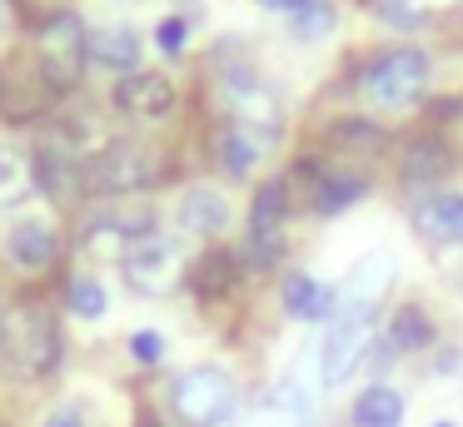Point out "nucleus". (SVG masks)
I'll return each mask as SVG.
<instances>
[{"label": "nucleus", "instance_id": "f257e3e1", "mask_svg": "<svg viewBox=\"0 0 463 427\" xmlns=\"http://www.w3.org/2000/svg\"><path fill=\"white\" fill-rule=\"evenodd\" d=\"M170 403L190 427H224L240 407V387L220 363H194L170 383Z\"/></svg>", "mask_w": 463, "mask_h": 427}, {"label": "nucleus", "instance_id": "f03ea898", "mask_svg": "<svg viewBox=\"0 0 463 427\" xmlns=\"http://www.w3.org/2000/svg\"><path fill=\"white\" fill-rule=\"evenodd\" d=\"M423 85H429V55L413 50V45H393V50H383V55H373L359 75L364 99L379 105V109L413 105V99L423 95Z\"/></svg>", "mask_w": 463, "mask_h": 427}, {"label": "nucleus", "instance_id": "7ed1b4c3", "mask_svg": "<svg viewBox=\"0 0 463 427\" xmlns=\"http://www.w3.org/2000/svg\"><path fill=\"white\" fill-rule=\"evenodd\" d=\"M155 174H160V154L150 144H140V139H105L95 149V159L85 164V184L110 199L155 184Z\"/></svg>", "mask_w": 463, "mask_h": 427}, {"label": "nucleus", "instance_id": "20e7f679", "mask_svg": "<svg viewBox=\"0 0 463 427\" xmlns=\"http://www.w3.org/2000/svg\"><path fill=\"white\" fill-rule=\"evenodd\" d=\"M5 353H11L15 373L45 377L61 363V323H55L45 308H25V313L15 318L11 338H5Z\"/></svg>", "mask_w": 463, "mask_h": 427}, {"label": "nucleus", "instance_id": "39448f33", "mask_svg": "<svg viewBox=\"0 0 463 427\" xmlns=\"http://www.w3.org/2000/svg\"><path fill=\"white\" fill-rule=\"evenodd\" d=\"M120 274L140 298H165L175 283H180V248H175L170 238H160V234L135 238V244L125 248V258H120Z\"/></svg>", "mask_w": 463, "mask_h": 427}, {"label": "nucleus", "instance_id": "423d86ee", "mask_svg": "<svg viewBox=\"0 0 463 427\" xmlns=\"http://www.w3.org/2000/svg\"><path fill=\"white\" fill-rule=\"evenodd\" d=\"M224 105H230L234 125L260 129V135H269V139L279 135V125H284L279 95H274L260 75H250V70H230V75H224Z\"/></svg>", "mask_w": 463, "mask_h": 427}, {"label": "nucleus", "instance_id": "0eeeda50", "mask_svg": "<svg viewBox=\"0 0 463 427\" xmlns=\"http://www.w3.org/2000/svg\"><path fill=\"white\" fill-rule=\"evenodd\" d=\"M369 348H373V318H334L319 343V377L329 387L344 383Z\"/></svg>", "mask_w": 463, "mask_h": 427}, {"label": "nucleus", "instance_id": "6e6552de", "mask_svg": "<svg viewBox=\"0 0 463 427\" xmlns=\"http://www.w3.org/2000/svg\"><path fill=\"white\" fill-rule=\"evenodd\" d=\"M80 65H85V25L75 15H55L41 30V75L55 89H65L80 75Z\"/></svg>", "mask_w": 463, "mask_h": 427}, {"label": "nucleus", "instance_id": "1a4fd4ad", "mask_svg": "<svg viewBox=\"0 0 463 427\" xmlns=\"http://www.w3.org/2000/svg\"><path fill=\"white\" fill-rule=\"evenodd\" d=\"M115 109L130 119H165L175 109V85L160 70H130L115 79Z\"/></svg>", "mask_w": 463, "mask_h": 427}, {"label": "nucleus", "instance_id": "9d476101", "mask_svg": "<svg viewBox=\"0 0 463 427\" xmlns=\"http://www.w3.org/2000/svg\"><path fill=\"white\" fill-rule=\"evenodd\" d=\"M5 254H11L15 268H31V274L35 268H51L55 258H61V228L41 214L15 218V224L5 228Z\"/></svg>", "mask_w": 463, "mask_h": 427}, {"label": "nucleus", "instance_id": "9b49d317", "mask_svg": "<svg viewBox=\"0 0 463 427\" xmlns=\"http://www.w3.org/2000/svg\"><path fill=\"white\" fill-rule=\"evenodd\" d=\"M383 283H389V258H364V264L349 274V283L339 288L334 313H339V318H373Z\"/></svg>", "mask_w": 463, "mask_h": 427}, {"label": "nucleus", "instance_id": "f8f14e48", "mask_svg": "<svg viewBox=\"0 0 463 427\" xmlns=\"http://www.w3.org/2000/svg\"><path fill=\"white\" fill-rule=\"evenodd\" d=\"M85 60L100 70H125L130 75L140 65V35L130 25H95L85 30Z\"/></svg>", "mask_w": 463, "mask_h": 427}, {"label": "nucleus", "instance_id": "ddd939ff", "mask_svg": "<svg viewBox=\"0 0 463 427\" xmlns=\"http://www.w3.org/2000/svg\"><path fill=\"white\" fill-rule=\"evenodd\" d=\"M284 298V313L304 318V323H319V318H334V303H339V288H329L324 278L314 274H289L279 288Z\"/></svg>", "mask_w": 463, "mask_h": 427}, {"label": "nucleus", "instance_id": "4468645a", "mask_svg": "<svg viewBox=\"0 0 463 427\" xmlns=\"http://www.w3.org/2000/svg\"><path fill=\"white\" fill-rule=\"evenodd\" d=\"M180 228L204 234V238L224 234V228H230V199H224L220 189H210V184L184 189V199H180Z\"/></svg>", "mask_w": 463, "mask_h": 427}, {"label": "nucleus", "instance_id": "2eb2a0df", "mask_svg": "<svg viewBox=\"0 0 463 427\" xmlns=\"http://www.w3.org/2000/svg\"><path fill=\"white\" fill-rule=\"evenodd\" d=\"M31 174H35V184H41L51 199H65L85 179V169H80V159H75V149L61 139V144H45L41 154H35Z\"/></svg>", "mask_w": 463, "mask_h": 427}, {"label": "nucleus", "instance_id": "dca6fc26", "mask_svg": "<svg viewBox=\"0 0 463 427\" xmlns=\"http://www.w3.org/2000/svg\"><path fill=\"white\" fill-rule=\"evenodd\" d=\"M449 169H453L449 144H443V139H433V135H419L409 149H403L399 174H403V184H433V179H443Z\"/></svg>", "mask_w": 463, "mask_h": 427}, {"label": "nucleus", "instance_id": "f3484780", "mask_svg": "<svg viewBox=\"0 0 463 427\" xmlns=\"http://www.w3.org/2000/svg\"><path fill=\"white\" fill-rule=\"evenodd\" d=\"M274 139L260 135V129H244V125H230L220 135V164L230 169V174H250L254 164H260L264 154H269Z\"/></svg>", "mask_w": 463, "mask_h": 427}, {"label": "nucleus", "instance_id": "a211bd4d", "mask_svg": "<svg viewBox=\"0 0 463 427\" xmlns=\"http://www.w3.org/2000/svg\"><path fill=\"white\" fill-rule=\"evenodd\" d=\"M413 224L429 238H463V194H433L413 209Z\"/></svg>", "mask_w": 463, "mask_h": 427}, {"label": "nucleus", "instance_id": "6ab92c4d", "mask_svg": "<svg viewBox=\"0 0 463 427\" xmlns=\"http://www.w3.org/2000/svg\"><path fill=\"white\" fill-rule=\"evenodd\" d=\"M354 427H403V397L393 387L373 383L354 397Z\"/></svg>", "mask_w": 463, "mask_h": 427}, {"label": "nucleus", "instance_id": "aec40b11", "mask_svg": "<svg viewBox=\"0 0 463 427\" xmlns=\"http://www.w3.org/2000/svg\"><path fill=\"white\" fill-rule=\"evenodd\" d=\"M194 293L204 298V303H214V298H224L234 288V278H240V258L230 254V248H210V254L194 264Z\"/></svg>", "mask_w": 463, "mask_h": 427}, {"label": "nucleus", "instance_id": "412c9836", "mask_svg": "<svg viewBox=\"0 0 463 427\" xmlns=\"http://www.w3.org/2000/svg\"><path fill=\"white\" fill-rule=\"evenodd\" d=\"M389 348L393 353H413V348H429V338H433V323H429V313H423L419 303H403V308H393V318H389Z\"/></svg>", "mask_w": 463, "mask_h": 427}, {"label": "nucleus", "instance_id": "4be33fe9", "mask_svg": "<svg viewBox=\"0 0 463 427\" xmlns=\"http://www.w3.org/2000/svg\"><path fill=\"white\" fill-rule=\"evenodd\" d=\"M364 194H369V184H364L359 174H324L319 184H314V209H319V214H344V209L359 204Z\"/></svg>", "mask_w": 463, "mask_h": 427}, {"label": "nucleus", "instance_id": "5701e85b", "mask_svg": "<svg viewBox=\"0 0 463 427\" xmlns=\"http://www.w3.org/2000/svg\"><path fill=\"white\" fill-rule=\"evenodd\" d=\"M284 214H289V184L284 179H269V184L254 189L250 204V228H279Z\"/></svg>", "mask_w": 463, "mask_h": 427}, {"label": "nucleus", "instance_id": "b1692460", "mask_svg": "<svg viewBox=\"0 0 463 427\" xmlns=\"http://www.w3.org/2000/svg\"><path fill=\"white\" fill-rule=\"evenodd\" d=\"M329 30H334V5L329 0H304L299 10H289V35L304 40V45L324 40Z\"/></svg>", "mask_w": 463, "mask_h": 427}, {"label": "nucleus", "instance_id": "393cba45", "mask_svg": "<svg viewBox=\"0 0 463 427\" xmlns=\"http://www.w3.org/2000/svg\"><path fill=\"white\" fill-rule=\"evenodd\" d=\"M31 184H35L31 164H25V159L15 154V149H0V209L21 204V199L31 194Z\"/></svg>", "mask_w": 463, "mask_h": 427}, {"label": "nucleus", "instance_id": "a878e982", "mask_svg": "<svg viewBox=\"0 0 463 427\" xmlns=\"http://www.w3.org/2000/svg\"><path fill=\"white\" fill-rule=\"evenodd\" d=\"M284 258V228H250V244H244V264L254 274H269Z\"/></svg>", "mask_w": 463, "mask_h": 427}, {"label": "nucleus", "instance_id": "bb28decb", "mask_svg": "<svg viewBox=\"0 0 463 427\" xmlns=\"http://www.w3.org/2000/svg\"><path fill=\"white\" fill-rule=\"evenodd\" d=\"M105 308H110V293H105L100 278H90V274L71 278V313L75 318H105Z\"/></svg>", "mask_w": 463, "mask_h": 427}, {"label": "nucleus", "instance_id": "cd10ccee", "mask_svg": "<svg viewBox=\"0 0 463 427\" xmlns=\"http://www.w3.org/2000/svg\"><path fill=\"white\" fill-rule=\"evenodd\" d=\"M165 353H170V343H165V333H155V328H140V333L130 338V357L145 367L165 363Z\"/></svg>", "mask_w": 463, "mask_h": 427}, {"label": "nucleus", "instance_id": "c85d7f7f", "mask_svg": "<svg viewBox=\"0 0 463 427\" xmlns=\"http://www.w3.org/2000/svg\"><path fill=\"white\" fill-rule=\"evenodd\" d=\"M155 45H160L165 55H180V50L190 45V25H184L180 15H165L160 25H155Z\"/></svg>", "mask_w": 463, "mask_h": 427}, {"label": "nucleus", "instance_id": "c756f323", "mask_svg": "<svg viewBox=\"0 0 463 427\" xmlns=\"http://www.w3.org/2000/svg\"><path fill=\"white\" fill-rule=\"evenodd\" d=\"M334 139H344V144H359L364 149V154H369V149H379V129H373V125H359V119H344V125L339 129H334Z\"/></svg>", "mask_w": 463, "mask_h": 427}, {"label": "nucleus", "instance_id": "7c9ffc66", "mask_svg": "<svg viewBox=\"0 0 463 427\" xmlns=\"http://www.w3.org/2000/svg\"><path fill=\"white\" fill-rule=\"evenodd\" d=\"M41 427H85V417H80V407H55Z\"/></svg>", "mask_w": 463, "mask_h": 427}, {"label": "nucleus", "instance_id": "2f4dec72", "mask_svg": "<svg viewBox=\"0 0 463 427\" xmlns=\"http://www.w3.org/2000/svg\"><path fill=\"white\" fill-rule=\"evenodd\" d=\"M260 5H264V10H284V15H289V10H299L304 0H260Z\"/></svg>", "mask_w": 463, "mask_h": 427}, {"label": "nucleus", "instance_id": "473e14b6", "mask_svg": "<svg viewBox=\"0 0 463 427\" xmlns=\"http://www.w3.org/2000/svg\"><path fill=\"white\" fill-rule=\"evenodd\" d=\"M140 427H160V422H155V417H145V422H140Z\"/></svg>", "mask_w": 463, "mask_h": 427}, {"label": "nucleus", "instance_id": "72a5a7b5", "mask_svg": "<svg viewBox=\"0 0 463 427\" xmlns=\"http://www.w3.org/2000/svg\"><path fill=\"white\" fill-rule=\"evenodd\" d=\"M0 328H5V303H0Z\"/></svg>", "mask_w": 463, "mask_h": 427}, {"label": "nucleus", "instance_id": "f704fd0d", "mask_svg": "<svg viewBox=\"0 0 463 427\" xmlns=\"http://www.w3.org/2000/svg\"><path fill=\"white\" fill-rule=\"evenodd\" d=\"M433 427H453V422H433Z\"/></svg>", "mask_w": 463, "mask_h": 427}, {"label": "nucleus", "instance_id": "c9c22d12", "mask_svg": "<svg viewBox=\"0 0 463 427\" xmlns=\"http://www.w3.org/2000/svg\"><path fill=\"white\" fill-rule=\"evenodd\" d=\"M458 278H463V268H458Z\"/></svg>", "mask_w": 463, "mask_h": 427}]
</instances>
